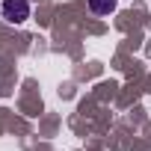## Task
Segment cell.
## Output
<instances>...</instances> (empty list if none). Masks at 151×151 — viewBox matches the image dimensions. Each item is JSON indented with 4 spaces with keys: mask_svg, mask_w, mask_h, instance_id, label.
<instances>
[{
    "mask_svg": "<svg viewBox=\"0 0 151 151\" xmlns=\"http://www.w3.org/2000/svg\"><path fill=\"white\" fill-rule=\"evenodd\" d=\"M3 18L9 24H24L30 18V3L27 0H3Z\"/></svg>",
    "mask_w": 151,
    "mask_h": 151,
    "instance_id": "6da1fadb",
    "label": "cell"
},
{
    "mask_svg": "<svg viewBox=\"0 0 151 151\" xmlns=\"http://www.w3.org/2000/svg\"><path fill=\"white\" fill-rule=\"evenodd\" d=\"M89 9L95 15H110L116 9V0H89Z\"/></svg>",
    "mask_w": 151,
    "mask_h": 151,
    "instance_id": "7a4b0ae2",
    "label": "cell"
}]
</instances>
